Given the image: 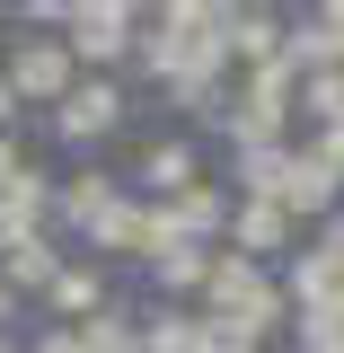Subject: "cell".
Masks as SVG:
<instances>
[{"label":"cell","instance_id":"obj_3","mask_svg":"<svg viewBox=\"0 0 344 353\" xmlns=\"http://www.w3.org/2000/svg\"><path fill=\"white\" fill-rule=\"evenodd\" d=\"M344 194V132H309L292 150V185H283V212L292 221H318L327 203Z\"/></svg>","mask_w":344,"mask_h":353},{"label":"cell","instance_id":"obj_11","mask_svg":"<svg viewBox=\"0 0 344 353\" xmlns=\"http://www.w3.org/2000/svg\"><path fill=\"white\" fill-rule=\"evenodd\" d=\"M141 185H150V194H194V185H203V150H194V141H150V150H141Z\"/></svg>","mask_w":344,"mask_h":353},{"label":"cell","instance_id":"obj_19","mask_svg":"<svg viewBox=\"0 0 344 353\" xmlns=\"http://www.w3.org/2000/svg\"><path fill=\"white\" fill-rule=\"evenodd\" d=\"M18 176H27V150H18V141H9V132H0V194H9V185H18Z\"/></svg>","mask_w":344,"mask_h":353},{"label":"cell","instance_id":"obj_6","mask_svg":"<svg viewBox=\"0 0 344 353\" xmlns=\"http://www.w3.org/2000/svg\"><path fill=\"white\" fill-rule=\"evenodd\" d=\"M53 194H62V185H44V168H27L9 194H0V256H18V248H36V239H44Z\"/></svg>","mask_w":344,"mask_h":353},{"label":"cell","instance_id":"obj_13","mask_svg":"<svg viewBox=\"0 0 344 353\" xmlns=\"http://www.w3.org/2000/svg\"><path fill=\"white\" fill-rule=\"evenodd\" d=\"M44 309H53V318H71V327H88V318H106V283H97L88 265H62V283L44 292Z\"/></svg>","mask_w":344,"mask_h":353},{"label":"cell","instance_id":"obj_10","mask_svg":"<svg viewBox=\"0 0 344 353\" xmlns=\"http://www.w3.org/2000/svg\"><path fill=\"white\" fill-rule=\"evenodd\" d=\"M230 53H239L247 71H274V62H292V27H283L274 9H239V27H230Z\"/></svg>","mask_w":344,"mask_h":353},{"label":"cell","instance_id":"obj_14","mask_svg":"<svg viewBox=\"0 0 344 353\" xmlns=\"http://www.w3.org/2000/svg\"><path fill=\"white\" fill-rule=\"evenodd\" d=\"M230 168H239V185H247V194H265V203H283V185H292V141H265V150H239Z\"/></svg>","mask_w":344,"mask_h":353},{"label":"cell","instance_id":"obj_9","mask_svg":"<svg viewBox=\"0 0 344 353\" xmlns=\"http://www.w3.org/2000/svg\"><path fill=\"white\" fill-rule=\"evenodd\" d=\"M292 62H301V80L309 71H344V0H327L318 18L292 27Z\"/></svg>","mask_w":344,"mask_h":353},{"label":"cell","instance_id":"obj_20","mask_svg":"<svg viewBox=\"0 0 344 353\" xmlns=\"http://www.w3.org/2000/svg\"><path fill=\"white\" fill-rule=\"evenodd\" d=\"M318 248H327V256H336V265H344V212H336V221H327V239H318Z\"/></svg>","mask_w":344,"mask_h":353},{"label":"cell","instance_id":"obj_1","mask_svg":"<svg viewBox=\"0 0 344 353\" xmlns=\"http://www.w3.org/2000/svg\"><path fill=\"white\" fill-rule=\"evenodd\" d=\"M203 309H212V318H230V327H283V309H292V292H283V283H274V274H265L256 256H221L212 265V292H203Z\"/></svg>","mask_w":344,"mask_h":353},{"label":"cell","instance_id":"obj_18","mask_svg":"<svg viewBox=\"0 0 344 353\" xmlns=\"http://www.w3.org/2000/svg\"><path fill=\"white\" fill-rule=\"evenodd\" d=\"M301 115H318V132H344V71H309L301 80Z\"/></svg>","mask_w":344,"mask_h":353},{"label":"cell","instance_id":"obj_4","mask_svg":"<svg viewBox=\"0 0 344 353\" xmlns=\"http://www.w3.org/2000/svg\"><path fill=\"white\" fill-rule=\"evenodd\" d=\"M132 44H141V9H124V0H80V9H71V53H80V62L115 71Z\"/></svg>","mask_w":344,"mask_h":353},{"label":"cell","instance_id":"obj_21","mask_svg":"<svg viewBox=\"0 0 344 353\" xmlns=\"http://www.w3.org/2000/svg\"><path fill=\"white\" fill-rule=\"evenodd\" d=\"M9 115H18V88H9V71H0V132H9Z\"/></svg>","mask_w":344,"mask_h":353},{"label":"cell","instance_id":"obj_12","mask_svg":"<svg viewBox=\"0 0 344 353\" xmlns=\"http://www.w3.org/2000/svg\"><path fill=\"white\" fill-rule=\"evenodd\" d=\"M230 212L239 203H221L212 185H194V194L168 203V230H176V248H212V239H230Z\"/></svg>","mask_w":344,"mask_h":353},{"label":"cell","instance_id":"obj_5","mask_svg":"<svg viewBox=\"0 0 344 353\" xmlns=\"http://www.w3.org/2000/svg\"><path fill=\"white\" fill-rule=\"evenodd\" d=\"M115 124H124V88L115 80H80L62 106H53V141H71V150H97Z\"/></svg>","mask_w":344,"mask_h":353},{"label":"cell","instance_id":"obj_15","mask_svg":"<svg viewBox=\"0 0 344 353\" xmlns=\"http://www.w3.org/2000/svg\"><path fill=\"white\" fill-rule=\"evenodd\" d=\"M141 345L150 353H212V327H203V309L185 318V309H159L150 327H141Z\"/></svg>","mask_w":344,"mask_h":353},{"label":"cell","instance_id":"obj_16","mask_svg":"<svg viewBox=\"0 0 344 353\" xmlns=\"http://www.w3.org/2000/svg\"><path fill=\"white\" fill-rule=\"evenodd\" d=\"M212 248H168V256L150 265V283H159V292H194V301H203V292H212Z\"/></svg>","mask_w":344,"mask_h":353},{"label":"cell","instance_id":"obj_2","mask_svg":"<svg viewBox=\"0 0 344 353\" xmlns=\"http://www.w3.org/2000/svg\"><path fill=\"white\" fill-rule=\"evenodd\" d=\"M9 88H18V106H62V97L80 88L71 36H27L18 53H9Z\"/></svg>","mask_w":344,"mask_h":353},{"label":"cell","instance_id":"obj_22","mask_svg":"<svg viewBox=\"0 0 344 353\" xmlns=\"http://www.w3.org/2000/svg\"><path fill=\"white\" fill-rule=\"evenodd\" d=\"M9 318H18V292H9V274H0V336H9Z\"/></svg>","mask_w":344,"mask_h":353},{"label":"cell","instance_id":"obj_17","mask_svg":"<svg viewBox=\"0 0 344 353\" xmlns=\"http://www.w3.org/2000/svg\"><path fill=\"white\" fill-rule=\"evenodd\" d=\"M62 283V256H53V239H36V248H18L9 256V292L27 301V292H53Z\"/></svg>","mask_w":344,"mask_h":353},{"label":"cell","instance_id":"obj_8","mask_svg":"<svg viewBox=\"0 0 344 353\" xmlns=\"http://www.w3.org/2000/svg\"><path fill=\"white\" fill-rule=\"evenodd\" d=\"M292 230H301V221L283 212V203L247 194V203L230 212V256H283V248H292Z\"/></svg>","mask_w":344,"mask_h":353},{"label":"cell","instance_id":"obj_7","mask_svg":"<svg viewBox=\"0 0 344 353\" xmlns=\"http://www.w3.org/2000/svg\"><path fill=\"white\" fill-rule=\"evenodd\" d=\"M115 203H124V194H115V168H80L62 194H53V221H62V230H80V239H97Z\"/></svg>","mask_w":344,"mask_h":353}]
</instances>
